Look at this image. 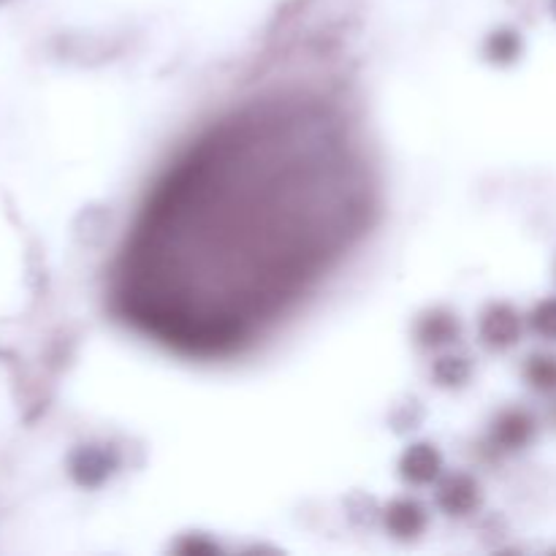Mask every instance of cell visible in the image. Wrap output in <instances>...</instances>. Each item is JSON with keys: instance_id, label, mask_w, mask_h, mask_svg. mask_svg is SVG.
Segmentation results:
<instances>
[{"instance_id": "4", "label": "cell", "mask_w": 556, "mask_h": 556, "mask_svg": "<svg viewBox=\"0 0 556 556\" xmlns=\"http://www.w3.org/2000/svg\"><path fill=\"white\" fill-rule=\"evenodd\" d=\"M532 326H535L538 334L548 337V340H556V299L552 302H543L541 307L532 315Z\"/></svg>"}, {"instance_id": "2", "label": "cell", "mask_w": 556, "mask_h": 556, "mask_svg": "<svg viewBox=\"0 0 556 556\" xmlns=\"http://www.w3.org/2000/svg\"><path fill=\"white\" fill-rule=\"evenodd\" d=\"M407 462H410V470H405L407 478L413 481H429L434 476V467H438V456L429 445H418L407 454Z\"/></svg>"}, {"instance_id": "5", "label": "cell", "mask_w": 556, "mask_h": 556, "mask_svg": "<svg viewBox=\"0 0 556 556\" xmlns=\"http://www.w3.org/2000/svg\"><path fill=\"white\" fill-rule=\"evenodd\" d=\"M552 5H554V14H556V0H552Z\"/></svg>"}, {"instance_id": "3", "label": "cell", "mask_w": 556, "mask_h": 556, "mask_svg": "<svg viewBox=\"0 0 556 556\" xmlns=\"http://www.w3.org/2000/svg\"><path fill=\"white\" fill-rule=\"evenodd\" d=\"M530 380L538 386V389L554 391L556 389V358H548V356L532 358Z\"/></svg>"}, {"instance_id": "1", "label": "cell", "mask_w": 556, "mask_h": 556, "mask_svg": "<svg viewBox=\"0 0 556 556\" xmlns=\"http://www.w3.org/2000/svg\"><path fill=\"white\" fill-rule=\"evenodd\" d=\"M489 326H492L489 340H492L494 345H510V342L519 337V318H516L508 307L494 309V315L489 318Z\"/></svg>"}]
</instances>
